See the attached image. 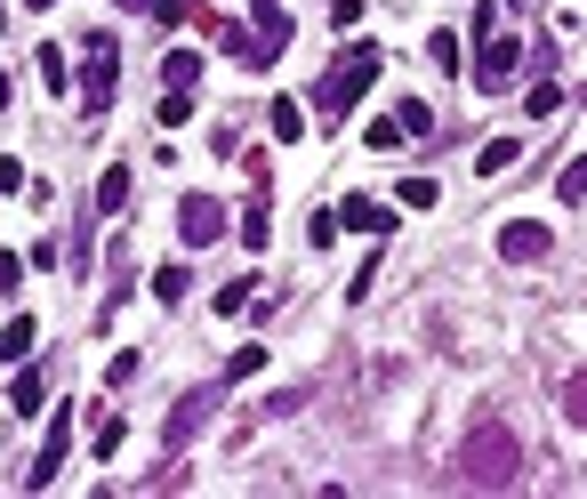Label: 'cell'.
I'll use <instances>...</instances> for the list:
<instances>
[{"instance_id": "cell-18", "label": "cell", "mask_w": 587, "mask_h": 499, "mask_svg": "<svg viewBox=\"0 0 587 499\" xmlns=\"http://www.w3.org/2000/svg\"><path fill=\"white\" fill-rule=\"evenodd\" d=\"M515 153H524V146H515V138H491V146H482V153H475V170H482V178H499V170H515Z\"/></svg>"}, {"instance_id": "cell-38", "label": "cell", "mask_w": 587, "mask_h": 499, "mask_svg": "<svg viewBox=\"0 0 587 499\" xmlns=\"http://www.w3.org/2000/svg\"><path fill=\"white\" fill-rule=\"evenodd\" d=\"M24 9H57V0H24Z\"/></svg>"}, {"instance_id": "cell-1", "label": "cell", "mask_w": 587, "mask_h": 499, "mask_svg": "<svg viewBox=\"0 0 587 499\" xmlns=\"http://www.w3.org/2000/svg\"><path fill=\"white\" fill-rule=\"evenodd\" d=\"M459 476L482 483V491H507L515 476H524V443H515L499 419H482V427H467V443H459Z\"/></svg>"}, {"instance_id": "cell-2", "label": "cell", "mask_w": 587, "mask_h": 499, "mask_svg": "<svg viewBox=\"0 0 587 499\" xmlns=\"http://www.w3.org/2000/svg\"><path fill=\"white\" fill-rule=\"evenodd\" d=\"M378 64H387V57H378L370 41L362 49H338V64L322 73V89H315V121H347L362 106V89L378 81Z\"/></svg>"}, {"instance_id": "cell-4", "label": "cell", "mask_w": 587, "mask_h": 499, "mask_svg": "<svg viewBox=\"0 0 587 499\" xmlns=\"http://www.w3.org/2000/svg\"><path fill=\"white\" fill-rule=\"evenodd\" d=\"M515 73H524V41H507V32L491 24V9L475 17V64H467V81L491 97V89H507Z\"/></svg>"}, {"instance_id": "cell-33", "label": "cell", "mask_w": 587, "mask_h": 499, "mask_svg": "<svg viewBox=\"0 0 587 499\" xmlns=\"http://www.w3.org/2000/svg\"><path fill=\"white\" fill-rule=\"evenodd\" d=\"M137 371H146V362H137V355H129V347H121V355H113V362H106V379H113V387H129V379H137Z\"/></svg>"}, {"instance_id": "cell-36", "label": "cell", "mask_w": 587, "mask_h": 499, "mask_svg": "<svg viewBox=\"0 0 587 499\" xmlns=\"http://www.w3.org/2000/svg\"><path fill=\"white\" fill-rule=\"evenodd\" d=\"M17 275H24V266H17L9 250H0V290H17Z\"/></svg>"}, {"instance_id": "cell-14", "label": "cell", "mask_w": 587, "mask_h": 499, "mask_svg": "<svg viewBox=\"0 0 587 499\" xmlns=\"http://www.w3.org/2000/svg\"><path fill=\"white\" fill-rule=\"evenodd\" d=\"M266 113H273V138H282V146H290V138H306V106H298V97H273Z\"/></svg>"}, {"instance_id": "cell-12", "label": "cell", "mask_w": 587, "mask_h": 499, "mask_svg": "<svg viewBox=\"0 0 587 499\" xmlns=\"http://www.w3.org/2000/svg\"><path fill=\"white\" fill-rule=\"evenodd\" d=\"M201 81V57L193 49H161V89H193Z\"/></svg>"}, {"instance_id": "cell-28", "label": "cell", "mask_w": 587, "mask_h": 499, "mask_svg": "<svg viewBox=\"0 0 587 499\" xmlns=\"http://www.w3.org/2000/svg\"><path fill=\"white\" fill-rule=\"evenodd\" d=\"M306 395H315V387H306V379H298V387H282V395H266V419H290V411L306 403Z\"/></svg>"}, {"instance_id": "cell-7", "label": "cell", "mask_w": 587, "mask_h": 499, "mask_svg": "<svg viewBox=\"0 0 587 499\" xmlns=\"http://www.w3.org/2000/svg\"><path fill=\"white\" fill-rule=\"evenodd\" d=\"M491 242H499V258H507V266H539L547 250H556V234H547L539 218H507V226H499Z\"/></svg>"}, {"instance_id": "cell-16", "label": "cell", "mask_w": 587, "mask_h": 499, "mask_svg": "<svg viewBox=\"0 0 587 499\" xmlns=\"http://www.w3.org/2000/svg\"><path fill=\"white\" fill-rule=\"evenodd\" d=\"M395 121H402V138H435V113H427V97H402V106H395Z\"/></svg>"}, {"instance_id": "cell-22", "label": "cell", "mask_w": 587, "mask_h": 499, "mask_svg": "<svg viewBox=\"0 0 587 499\" xmlns=\"http://www.w3.org/2000/svg\"><path fill=\"white\" fill-rule=\"evenodd\" d=\"M266 226H273V218H266V186H258V193H250V210H241V242L258 250V242H266Z\"/></svg>"}, {"instance_id": "cell-32", "label": "cell", "mask_w": 587, "mask_h": 499, "mask_svg": "<svg viewBox=\"0 0 587 499\" xmlns=\"http://www.w3.org/2000/svg\"><path fill=\"white\" fill-rule=\"evenodd\" d=\"M306 242H315V250H322V242H338V210H315V226H306Z\"/></svg>"}, {"instance_id": "cell-9", "label": "cell", "mask_w": 587, "mask_h": 499, "mask_svg": "<svg viewBox=\"0 0 587 499\" xmlns=\"http://www.w3.org/2000/svg\"><path fill=\"white\" fill-rule=\"evenodd\" d=\"M250 17H258V73H266L290 49V17H282V0H250Z\"/></svg>"}, {"instance_id": "cell-8", "label": "cell", "mask_w": 587, "mask_h": 499, "mask_svg": "<svg viewBox=\"0 0 587 499\" xmlns=\"http://www.w3.org/2000/svg\"><path fill=\"white\" fill-rule=\"evenodd\" d=\"M64 451H73V411H57V419H49V436H41V451H32V476H24V483H32V491H49L57 468H64Z\"/></svg>"}, {"instance_id": "cell-27", "label": "cell", "mask_w": 587, "mask_h": 499, "mask_svg": "<svg viewBox=\"0 0 587 499\" xmlns=\"http://www.w3.org/2000/svg\"><path fill=\"white\" fill-rule=\"evenodd\" d=\"M531 113L556 121V113H564V81H539V89H531Z\"/></svg>"}, {"instance_id": "cell-11", "label": "cell", "mask_w": 587, "mask_h": 499, "mask_svg": "<svg viewBox=\"0 0 587 499\" xmlns=\"http://www.w3.org/2000/svg\"><path fill=\"white\" fill-rule=\"evenodd\" d=\"M121 436H129V427H121L113 411H89V436H81V443H89L97 459H113V451H121Z\"/></svg>"}, {"instance_id": "cell-26", "label": "cell", "mask_w": 587, "mask_h": 499, "mask_svg": "<svg viewBox=\"0 0 587 499\" xmlns=\"http://www.w3.org/2000/svg\"><path fill=\"white\" fill-rule=\"evenodd\" d=\"M556 193H564V202H587V153H579V161H564V178H556Z\"/></svg>"}, {"instance_id": "cell-39", "label": "cell", "mask_w": 587, "mask_h": 499, "mask_svg": "<svg viewBox=\"0 0 587 499\" xmlns=\"http://www.w3.org/2000/svg\"><path fill=\"white\" fill-rule=\"evenodd\" d=\"M113 9H146V0H113Z\"/></svg>"}, {"instance_id": "cell-24", "label": "cell", "mask_w": 587, "mask_h": 499, "mask_svg": "<svg viewBox=\"0 0 587 499\" xmlns=\"http://www.w3.org/2000/svg\"><path fill=\"white\" fill-rule=\"evenodd\" d=\"M564 419H571V427H587V371H571V379H564Z\"/></svg>"}, {"instance_id": "cell-15", "label": "cell", "mask_w": 587, "mask_h": 499, "mask_svg": "<svg viewBox=\"0 0 587 499\" xmlns=\"http://www.w3.org/2000/svg\"><path fill=\"white\" fill-rule=\"evenodd\" d=\"M24 355H32V315L0 322V362H24Z\"/></svg>"}, {"instance_id": "cell-13", "label": "cell", "mask_w": 587, "mask_h": 499, "mask_svg": "<svg viewBox=\"0 0 587 499\" xmlns=\"http://www.w3.org/2000/svg\"><path fill=\"white\" fill-rule=\"evenodd\" d=\"M41 395H49V371H41V362H24L17 387H9V403H17V411H41Z\"/></svg>"}, {"instance_id": "cell-37", "label": "cell", "mask_w": 587, "mask_h": 499, "mask_svg": "<svg viewBox=\"0 0 587 499\" xmlns=\"http://www.w3.org/2000/svg\"><path fill=\"white\" fill-rule=\"evenodd\" d=\"M0 106H9V73H0Z\"/></svg>"}, {"instance_id": "cell-6", "label": "cell", "mask_w": 587, "mask_h": 499, "mask_svg": "<svg viewBox=\"0 0 587 499\" xmlns=\"http://www.w3.org/2000/svg\"><path fill=\"white\" fill-rule=\"evenodd\" d=\"M178 234H186V250L226 242V202H218V193H186V202H178Z\"/></svg>"}, {"instance_id": "cell-40", "label": "cell", "mask_w": 587, "mask_h": 499, "mask_svg": "<svg viewBox=\"0 0 587 499\" xmlns=\"http://www.w3.org/2000/svg\"><path fill=\"white\" fill-rule=\"evenodd\" d=\"M0 24H9V9H0Z\"/></svg>"}, {"instance_id": "cell-5", "label": "cell", "mask_w": 587, "mask_h": 499, "mask_svg": "<svg viewBox=\"0 0 587 499\" xmlns=\"http://www.w3.org/2000/svg\"><path fill=\"white\" fill-rule=\"evenodd\" d=\"M73 49H81V113H106L113 89H121V49L106 41V32H89V41H73Z\"/></svg>"}, {"instance_id": "cell-21", "label": "cell", "mask_w": 587, "mask_h": 499, "mask_svg": "<svg viewBox=\"0 0 587 499\" xmlns=\"http://www.w3.org/2000/svg\"><path fill=\"white\" fill-rule=\"evenodd\" d=\"M193 121V89H161V129H186Z\"/></svg>"}, {"instance_id": "cell-31", "label": "cell", "mask_w": 587, "mask_h": 499, "mask_svg": "<svg viewBox=\"0 0 587 499\" xmlns=\"http://www.w3.org/2000/svg\"><path fill=\"white\" fill-rule=\"evenodd\" d=\"M226 371H233V379H258V371H266V347H241V355L226 362Z\"/></svg>"}, {"instance_id": "cell-3", "label": "cell", "mask_w": 587, "mask_h": 499, "mask_svg": "<svg viewBox=\"0 0 587 499\" xmlns=\"http://www.w3.org/2000/svg\"><path fill=\"white\" fill-rule=\"evenodd\" d=\"M233 387H241L233 371H226V379H201V387H186L178 403H169V419H161V451L178 459V451H186V443L201 436V427H210V419L226 411V395H233Z\"/></svg>"}, {"instance_id": "cell-23", "label": "cell", "mask_w": 587, "mask_h": 499, "mask_svg": "<svg viewBox=\"0 0 587 499\" xmlns=\"http://www.w3.org/2000/svg\"><path fill=\"white\" fill-rule=\"evenodd\" d=\"M250 298H258V282H250V275L226 282V290H218V315H226V322H233V315H250Z\"/></svg>"}, {"instance_id": "cell-30", "label": "cell", "mask_w": 587, "mask_h": 499, "mask_svg": "<svg viewBox=\"0 0 587 499\" xmlns=\"http://www.w3.org/2000/svg\"><path fill=\"white\" fill-rule=\"evenodd\" d=\"M362 146H378V153L402 146V121H370V129H362Z\"/></svg>"}, {"instance_id": "cell-29", "label": "cell", "mask_w": 587, "mask_h": 499, "mask_svg": "<svg viewBox=\"0 0 587 499\" xmlns=\"http://www.w3.org/2000/svg\"><path fill=\"white\" fill-rule=\"evenodd\" d=\"M41 81H49V89H73V64H64V49H41Z\"/></svg>"}, {"instance_id": "cell-25", "label": "cell", "mask_w": 587, "mask_h": 499, "mask_svg": "<svg viewBox=\"0 0 587 499\" xmlns=\"http://www.w3.org/2000/svg\"><path fill=\"white\" fill-rule=\"evenodd\" d=\"M435 202H442L435 178H402V210H435Z\"/></svg>"}, {"instance_id": "cell-10", "label": "cell", "mask_w": 587, "mask_h": 499, "mask_svg": "<svg viewBox=\"0 0 587 499\" xmlns=\"http://www.w3.org/2000/svg\"><path fill=\"white\" fill-rule=\"evenodd\" d=\"M338 226H347V234H378V242H387V234H395V210H378V202H362V193H355V202H338Z\"/></svg>"}, {"instance_id": "cell-20", "label": "cell", "mask_w": 587, "mask_h": 499, "mask_svg": "<svg viewBox=\"0 0 587 499\" xmlns=\"http://www.w3.org/2000/svg\"><path fill=\"white\" fill-rule=\"evenodd\" d=\"M186 290H193V275H186V266H161V275H153V298H161V307H178Z\"/></svg>"}, {"instance_id": "cell-17", "label": "cell", "mask_w": 587, "mask_h": 499, "mask_svg": "<svg viewBox=\"0 0 587 499\" xmlns=\"http://www.w3.org/2000/svg\"><path fill=\"white\" fill-rule=\"evenodd\" d=\"M427 57L442 64V73H459V64H467V41H459V32H427Z\"/></svg>"}, {"instance_id": "cell-34", "label": "cell", "mask_w": 587, "mask_h": 499, "mask_svg": "<svg viewBox=\"0 0 587 499\" xmlns=\"http://www.w3.org/2000/svg\"><path fill=\"white\" fill-rule=\"evenodd\" d=\"M146 17H161V24H178V17H186V0H146Z\"/></svg>"}, {"instance_id": "cell-35", "label": "cell", "mask_w": 587, "mask_h": 499, "mask_svg": "<svg viewBox=\"0 0 587 499\" xmlns=\"http://www.w3.org/2000/svg\"><path fill=\"white\" fill-rule=\"evenodd\" d=\"M24 186V161H0V193H17Z\"/></svg>"}, {"instance_id": "cell-19", "label": "cell", "mask_w": 587, "mask_h": 499, "mask_svg": "<svg viewBox=\"0 0 587 499\" xmlns=\"http://www.w3.org/2000/svg\"><path fill=\"white\" fill-rule=\"evenodd\" d=\"M129 202V170H106V178H97V218H113Z\"/></svg>"}]
</instances>
